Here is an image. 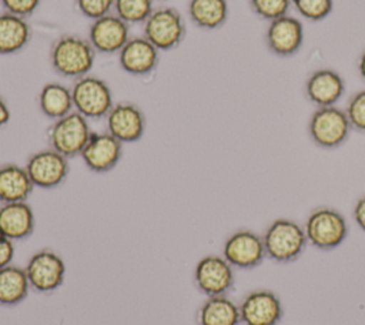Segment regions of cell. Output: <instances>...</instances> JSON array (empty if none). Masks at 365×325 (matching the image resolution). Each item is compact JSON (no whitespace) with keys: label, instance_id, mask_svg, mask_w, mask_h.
Returning a JSON list of instances; mask_svg holds the SVG:
<instances>
[{"label":"cell","instance_id":"2e32d148","mask_svg":"<svg viewBox=\"0 0 365 325\" xmlns=\"http://www.w3.org/2000/svg\"><path fill=\"white\" fill-rule=\"evenodd\" d=\"M238 306L244 325H277L284 312L279 298L269 289L248 292Z\"/></svg>","mask_w":365,"mask_h":325},{"label":"cell","instance_id":"7a4b0ae2","mask_svg":"<svg viewBox=\"0 0 365 325\" xmlns=\"http://www.w3.org/2000/svg\"><path fill=\"white\" fill-rule=\"evenodd\" d=\"M262 241L267 257L281 264L297 259L308 244L304 227L288 218L272 221L262 234Z\"/></svg>","mask_w":365,"mask_h":325},{"label":"cell","instance_id":"83f0119b","mask_svg":"<svg viewBox=\"0 0 365 325\" xmlns=\"http://www.w3.org/2000/svg\"><path fill=\"white\" fill-rule=\"evenodd\" d=\"M251 11L267 21H272L288 13L291 0H248Z\"/></svg>","mask_w":365,"mask_h":325},{"label":"cell","instance_id":"484cf974","mask_svg":"<svg viewBox=\"0 0 365 325\" xmlns=\"http://www.w3.org/2000/svg\"><path fill=\"white\" fill-rule=\"evenodd\" d=\"M154 10V0H114L113 13L127 24H143Z\"/></svg>","mask_w":365,"mask_h":325},{"label":"cell","instance_id":"4316f807","mask_svg":"<svg viewBox=\"0 0 365 325\" xmlns=\"http://www.w3.org/2000/svg\"><path fill=\"white\" fill-rule=\"evenodd\" d=\"M291 4L308 21H321L331 14L334 0H291Z\"/></svg>","mask_w":365,"mask_h":325},{"label":"cell","instance_id":"7402d4cb","mask_svg":"<svg viewBox=\"0 0 365 325\" xmlns=\"http://www.w3.org/2000/svg\"><path fill=\"white\" fill-rule=\"evenodd\" d=\"M37 104L43 115L53 121L58 120L74 111L71 87L60 81L46 83L37 96Z\"/></svg>","mask_w":365,"mask_h":325},{"label":"cell","instance_id":"44dd1931","mask_svg":"<svg viewBox=\"0 0 365 325\" xmlns=\"http://www.w3.org/2000/svg\"><path fill=\"white\" fill-rule=\"evenodd\" d=\"M33 37V29L27 19L16 14L0 13V54L11 56L24 50Z\"/></svg>","mask_w":365,"mask_h":325},{"label":"cell","instance_id":"8fae6325","mask_svg":"<svg viewBox=\"0 0 365 325\" xmlns=\"http://www.w3.org/2000/svg\"><path fill=\"white\" fill-rule=\"evenodd\" d=\"M222 257L240 269H252L267 257L262 235L251 229L232 232L222 245Z\"/></svg>","mask_w":365,"mask_h":325},{"label":"cell","instance_id":"5bb4252c","mask_svg":"<svg viewBox=\"0 0 365 325\" xmlns=\"http://www.w3.org/2000/svg\"><path fill=\"white\" fill-rule=\"evenodd\" d=\"M80 157L90 171L97 174L108 172L117 167L123 157V143L108 131H93Z\"/></svg>","mask_w":365,"mask_h":325},{"label":"cell","instance_id":"ba28073f","mask_svg":"<svg viewBox=\"0 0 365 325\" xmlns=\"http://www.w3.org/2000/svg\"><path fill=\"white\" fill-rule=\"evenodd\" d=\"M24 269L31 289L40 294H51L57 291L66 278L64 259L50 248L36 251L29 258Z\"/></svg>","mask_w":365,"mask_h":325},{"label":"cell","instance_id":"ffe728a7","mask_svg":"<svg viewBox=\"0 0 365 325\" xmlns=\"http://www.w3.org/2000/svg\"><path fill=\"white\" fill-rule=\"evenodd\" d=\"M34 188L24 165L14 162L0 165V204L27 201Z\"/></svg>","mask_w":365,"mask_h":325},{"label":"cell","instance_id":"603a6c76","mask_svg":"<svg viewBox=\"0 0 365 325\" xmlns=\"http://www.w3.org/2000/svg\"><path fill=\"white\" fill-rule=\"evenodd\" d=\"M240 306L227 295L207 296L197 311L198 325H240Z\"/></svg>","mask_w":365,"mask_h":325},{"label":"cell","instance_id":"ac0fdd59","mask_svg":"<svg viewBox=\"0 0 365 325\" xmlns=\"http://www.w3.org/2000/svg\"><path fill=\"white\" fill-rule=\"evenodd\" d=\"M160 63V50L144 36L131 37L118 53V64L125 73L144 77L151 74Z\"/></svg>","mask_w":365,"mask_h":325},{"label":"cell","instance_id":"6da1fadb","mask_svg":"<svg viewBox=\"0 0 365 325\" xmlns=\"http://www.w3.org/2000/svg\"><path fill=\"white\" fill-rule=\"evenodd\" d=\"M97 51L87 37L67 33L57 37L50 47V66L63 78H81L90 74Z\"/></svg>","mask_w":365,"mask_h":325},{"label":"cell","instance_id":"9a60e30c","mask_svg":"<svg viewBox=\"0 0 365 325\" xmlns=\"http://www.w3.org/2000/svg\"><path fill=\"white\" fill-rule=\"evenodd\" d=\"M265 46L274 56L291 57L299 51L304 43V26L292 16H282L268 23Z\"/></svg>","mask_w":365,"mask_h":325},{"label":"cell","instance_id":"1f68e13d","mask_svg":"<svg viewBox=\"0 0 365 325\" xmlns=\"http://www.w3.org/2000/svg\"><path fill=\"white\" fill-rule=\"evenodd\" d=\"M14 254H16L14 241L0 234V268L11 264Z\"/></svg>","mask_w":365,"mask_h":325},{"label":"cell","instance_id":"5b68a950","mask_svg":"<svg viewBox=\"0 0 365 325\" xmlns=\"http://www.w3.org/2000/svg\"><path fill=\"white\" fill-rule=\"evenodd\" d=\"M187 24L174 7L154 9L143 23V36L160 51L177 48L185 38Z\"/></svg>","mask_w":365,"mask_h":325},{"label":"cell","instance_id":"d6986e66","mask_svg":"<svg viewBox=\"0 0 365 325\" xmlns=\"http://www.w3.org/2000/svg\"><path fill=\"white\" fill-rule=\"evenodd\" d=\"M36 215L27 201L0 204V234L11 241H20L33 234Z\"/></svg>","mask_w":365,"mask_h":325},{"label":"cell","instance_id":"d590c367","mask_svg":"<svg viewBox=\"0 0 365 325\" xmlns=\"http://www.w3.org/2000/svg\"><path fill=\"white\" fill-rule=\"evenodd\" d=\"M160 1H165V0H160Z\"/></svg>","mask_w":365,"mask_h":325},{"label":"cell","instance_id":"30bf717a","mask_svg":"<svg viewBox=\"0 0 365 325\" xmlns=\"http://www.w3.org/2000/svg\"><path fill=\"white\" fill-rule=\"evenodd\" d=\"M24 167L34 187L41 190H53L61 185L70 172L68 158L50 147L33 153Z\"/></svg>","mask_w":365,"mask_h":325},{"label":"cell","instance_id":"9c48e42d","mask_svg":"<svg viewBox=\"0 0 365 325\" xmlns=\"http://www.w3.org/2000/svg\"><path fill=\"white\" fill-rule=\"evenodd\" d=\"M194 284L205 296L227 295L234 287V267L222 257L210 254L194 267Z\"/></svg>","mask_w":365,"mask_h":325},{"label":"cell","instance_id":"3957f363","mask_svg":"<svg viewBox=\"0 0 365 325\" xmlns=\"http://www.w3.org/2000/svg\"><path fill=\"white\" fill-rule=\"evenodd\" d=\"M304 231L308 244L318 249L329 251L339 247L348 235L345 217L331 207H318L308 215Z\"/></svg>","mask_w":365,"mask_h":325},{"label":"cell","instance_id":"7c38bea8","mask_svg":"<svg viewBox=\"0 0 365 325\" xmlns=\"http://www.w3.org/2000/svg\"><path fill=\"white\" fill-rule=\"evenodd\" d=\"M107 131L123 144L137 143L145 133V114L131 101L114 103L106 115Z\"/></svg>","mask_w":365,"mask_h":325},{"label":"cell","instance_id":"e0dca14e","mask_svg":"<svg viewBox=\"0 0 365 325\" xmlns=\"http://www.w3.org/2000/svg\"><path fill=\"white\" fill-rule=\"evenodd\" d=\"M345 81L342 76L329 67L314 70L305 80V98L315 107L335 105L344 96Z\"/></svg>","mask_w":365,"mask_h":325},{"label":"cell","instance_id":"4dcf8cb0","mask_svg":"<svg viewBox=\"0 0 365 325\" xmlns=\"http://www.w3.org/2000/svg\"><path fill=\"white\" fill-rule=\"evenodd\" d=\"M0 3L4 11L29 19L38 10L41 0H0Z\"/></svg>","mask_w":365,"mask_h":325},{"label":"cell","instance_id":"836d02e7","mask_svg":"<svg viewBox=\"0 0 365 325\" xmlns=\"http://www.w3.org/2000/svg\"><path fill=\"white\" fill-rule=\"evenodd\" d=\"M10 117H11L10 107H9L7 101L0 96V128L4 127L10 121Z\"/></svg>","mask_w":365,"mask_h":325},{"label":"cell","instance_id":"e575fe53","mask_svg":"<svg viewBox=\"0 0 365 325\" xmlns=\"http://www.w3.org/2000/svg\"><path fill=\"white\" fill-rule=\"evenodd\" d=\"M356 67H358V73H359V76L362 77V80H365V48L362 50V53H361V54H359V57H358Z\"/></svg>","mask_w":365,"mask_h":325},{"label":"cell","instance_id":"d4e9b609","mask_svg":"<svg viewBox=\"0 0 365 325\" xmlns=\"http://www.w3.org/2000/svg\"><path fill=\"white\" fill-rule=\"evenodd\" d=\"M190 21L202 30H215L228 19L227 0H190L187 6Z\"/></svg>","mask_w":365,"mask_h":325},{"label":"cell","instance_id":"cb8c5ba5","mask_svg":"<svg viewBox=\"0 0 365 325\" xmlns=\"http://www.w3.org/2000/svg\"><path fill=\"white\" fill-rule=\"evenodd\" d=\"M30 289L24 267L9 264L0 268V305L14 306L21 304Z\"/></svg>","mask_w":365,"mask_h":325},{"label":"cell","instance_id":"f1b7e54d","mask_svg":"<svg viewBox=\"0 0 365 325\" xmlns=\"http://www.w3.org/2000/svg\"><path fill=\"white\" fill-rule=\"evenodd\" d=\"M345 114L352 130L365 133V88L354 93L349 97L345 107Z\"/></svg>","mask_w":365,"mask_h":325},{"label":"cell","instance_id":"277c9868","mask_svg":"<svg viewBox=\"0 0 365 325\" xmlns=\"http://www.w3.org/2000/svg\"><path fill=\"white\" fill-rule=\"evenodd\" d=\"M91 133L88 120L80 113L71 111L67 115L54 120L47 128L46 137L50 148L70 160L81 154Z\"/></svg>","mask_w":365,"mask_h":325},{"label":"cell","instance_id":"8992f818","mask_svg":"<svg viewBox=\"0 0 365 325\" xmlns=\"http://www.w3.org/2000/svg\"><path fill=\"white\" fill-rule=\"evenodd\" d=\"M71 94L74 111L80 113L87 120L106 118L114 105L113 91L108 83L97 76L87 74L74 80Z\"/></svg>","mask_w":365,"mask_h":325},{"label":"cell","instance_id":"4fadbf2b","mask_svg":"<svg viewBox=\"0 0 365 325\" xmlns=\"http://www.w3.org/2000/svg\"><path fill=\"white\" fill-rule=\"evenodd\" d=\"M87 38L100 54H118L131 38L130 24L121 20L117 14L110 13L91 21Z\"/></svg>","mask_w":365,"mask_h":325},{"label":"cell","instance_id":"52a82bcc","mask_svg":"<svg viewBox=\"0 0 365 325\" xmlns=\"http://www.w3.org/2000/svg\"><path fill=\"white\" fill-rule=\"evenodd\" d=\"M351 130L345 110L336 105L317 107L308 120L309 138L315 145L327 150L342 145Z\"/></svg>","mask_w":365,"mask_h":325},{"label":"cell","instance_id":"d6a6232c","mask_svg":"<svg viewBox=\"0 0 365 325\" xmlns=\"http://www.w3.org/2000/svg\"><path fill=\"white\" fill-rule=\"evenodd\" d=\"M352 215H354L356 225L365 232V194L356 200V202L354 205Z\"/></svg>","mask_w":365,"mask_h":325},{"label":"cell","instance_id":"f546056e","mask_svg":"<svg viewBox=\"0 0 365 325\" xmlns=\"http://www.w3.org/2000/svg\"><path fill=\"white\" fill-rule=\"evenodd\" d=\"M74 4L77 11L91 21L113 13L114 9V0H74Z\"/></svg>","mask_w":365,"mask_h":325}]
</instances>
